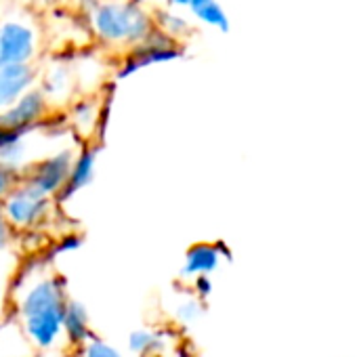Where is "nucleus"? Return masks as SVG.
Masks as SVG:
<instances>
[{
  "mask_svg": "<svg viewBox=\"0 0 357 357\" xmlns=\"http://www.w3.org/2000/svg\"><path fill=\"white\" fill-rule=\"evenodd\" d=\"M0 334H3V324H0Z\"/></svg>",
  "mask_w": 357,
  "mask_h": 357,
  "instance_id": "24",
  "label": "nucleus"
},
{
  "mask_svg": "<svg viewBox=\"0 0 357 357\" xmlns=\"http://www.w3.org/2000/svg\"><path fill=\"white\" fill-rule=\"evenodd\" d=\"M95 168H97V149L95 147L80 149L74 158L68 183H66V188L57 200H68V198L76 196L78 192H82L86 185H91L93 176H95Z\"/></svg>",
  "mask_w": 357,
  "mask_h": 357,
  "instance_id": "10",
  "label": "nucleus"
},
{
  "mask_svg": "<svg viewBox=\"0 0 357 357\" xmlns=\"http://www.w3.org/2000/svg\"><path fill=\"white\" fill-rule=\"evenodd\" d=\"M5 286H7V282H5L3 273H0V303H3V298H5Z\"/></svg>",
  "mask_w": 357,
  "mask_h": 357,
  "instance_id": "23",
  "label": "nucleus"
},
{
  "mask_svg": "<svg viewBox=\"0 0 357 357\" xmlns=\"http://www.w3.org/2000/svg\"><path fill=\"white\" fill-rule=\"evenodd\" d=\"M176 57H181V49L174 45V40H170L164 34H160L158 30H153V34L147 40L139 43L132 49V53L124 59V66L118 76L126 78L128 74H132L141 68H147L151 63H164V61H170Z\"/></svg>",
  "mask_w": 357,
  "mask_h": 357,
  "instance_id": "7",
  "label": "nucleus"
},
{
  "mask_svg": "<svg viewBox=\"0 0 357 357\" xmlns=\"http://www.w3.org/2000/svg\"><path fill=\"white\" fill-rule=\"evenodd\" d=\"M49 116V99L38 89L28 91L11 107L0 112V126L17 132H32Z\"/></svg>",
  "mask_w": 357,
  "mask_h": 357,
  "instance_id": "5",
  "label": "nucleus"
},
{
  "mask_svg": "<svg viewBox=\"0 0 357 357\" xmlns=\"http://www.w3.org/2000/svg\"><path fill=\"white\" fill-rule=\"evenodd\" d=\"M9 225L20 231H30L40 227L53 213V198L43 196L28 183H22L13 194L0 202Z\"/></svg>",
  "mask_w": 357,
  "mask_h": 357,
  "instance_id": "3",
  "label": "nucleus"
},
{
  "mask_svg": "<svg viewBox=\"0 0 357 357\" xmlns=\"http://www.w3.org/2000/svg\"><path fill=\"white\" fill-rule=\"evenodd\" d=\"M172 7H190V0H166Z\"/></svg>",
  "mask_w": 357,
  "mask_h": 357,
  "instance_id": "22",
  "label": "nucleus"
},
{
  "mask_svg": "<svg viewBox=\"0 0 357 357\" xmlns=\"http://www.w3.org/2000/svg\"><path fill=\"white\" fill-rule=\"evenodd\" d=\"M34 68L28 66H0V112L11 107L34 86Z\"/></svg>",
  "mask_w": 357,
  "mask_h": 357,
  "instance_id": "9",
  "label": "nucleus"
},
{
  "mask_svg": "<svg viewBox=\"0 0 357 357\" xmlns=\"http://www.w3.org/2000/svg\"><path fill=\"white\" fill-rule=\"evenodd\" d=\"M74 158V149H61L45 155L43 160L32 162L24 172V183H28L47 198H59L68 183Z\"/></svg>",
  "mask_w": 357,
  "mask_h": 357,
  "instance_id": "4",
  "label": "nucleus"
},
{
  "mask_svg": "<svg viewBox=\"0 0 357 357\" xmlns=\"http://www.w3.org/2000/svg\"><path fill=\"white\" fill-rule=\"evenodd\" d=\"M13 231H15V229L9 225V221H7L3 208H0V252L7 250V248L11 246V242H13Z\"/></svg>",
  "mask_w": 357,
  "mask_h": 357,
  "instance_id": "19",
  "label": "nucleus"
},
{
  "mask_svg": "<svg viewBox=\"0 0 357 357\" xmlns=\"http://www.w3.org/2000/svg\"><path fill=\"white\" fill-rule=\"evenodd\" d=\"M221 257H225L221 242H217V244H206V242L194 244L185 255V263H183L181 273L178 275H181V280H188V282H194L196 278H211V273L219 267Z\"/></svg>",
  "mask_w": 357,
  "mask_h": 357,
  "instance_id": "8",
  "label": "nucleus"
},
{
  "mask_svg": "<svg viewBox=\"0 0 357 357\" xmlns=\"http://www.w3.org/2000/svg\"><path fill=\"white\" fill-rule=\"evenodd\" d=\"M190 11L206 26H213L221 32L229 30V20L217 0H190Z\"/></svg>",
  "mask_w": 357,
  "mask_h": 357,
  "instance_id": "12",
  "label": "nucleus"
},
{
  "mask_svg": "<svg viewBox=\"0 0 357 357\" xmlns=\"http://www.w3.org/2000/svg\"><path fill=\"white\" fill-rule=\"evenodd\" d=\"M78 351H80V357H124L114 344H109V342H105V340H101L97 336H93Z\"/></svg>",
  "mask_w": 357,
  "mask_h": 357,
  "instance_id": "17",
  "label": "nucleus"
},
{
  "mask_svg": "<svg viewBox=\"0 0 357 357\" xmlns=\"http://www.w3.org/2000/svg\"><path fill=\"white\" fill-rule=\"evenodd\" d=\"M93 28L97 36L109 45H139L155 30L153 17L137 3H107L97 7Z\"/></svg>",
  "mask_w": 357,
  "mask_h": 357,
  "instance_id": "2",
  "label": "nucleus"
},
{
  "mask_svg": "<svg viewBox=\"0 0 357 357\" xmlns=\"http://www.w3.org/2000/svg\"><path fill=\"white\" fill-rule=\"evenodd\" d=\"M80 246V236H63L61 244L57 246V252H68V250H76Z\"/></svg>",
  "mask_w": 357,
  "mask_h": 357,
  "instance_id": "20",
  "label": "nucleus"
},
{
  "mask_svg": "<svg viewBox=\"0 0 357 357\" xmlns=\"http://www.w3.org/2000/svg\"><path fill=\"white\" fill-rule=\"evenodd\" d=\"M36 53V36L32 28L9 22L0 28V66H28Z\"/></svg>",
  "mask_w": 357,
  "mask_h": 357,
  "instance_id": "6",
  "label": "nucleus"
},
{
  "mask_svg": "<svg viewBox=\"0 0 357 357\" xmlns=\"http://www.w3.org/2000/svg\"><path fill=\"white\" fill-rule=\"evenodd\" d=\"M153 26L160 34H164L170 40H174L178 36H188L192 32V26L183 15H178L174 11H164V9H160L153 15Z\"/></svg>",
  "mask_w": 357,
  "mask_h": 357,
  "instance_id": "14",
  "label": "nucleus"
},
{
  "mask_svg": "<svg viewBox=\"0 0 357 357\" xmlns=\"http://www.w3.org/2000/svg\"><path fill=\"white\" fill-rule=\"evenodd\" d=\"M72 122L76 130H80L82 135H91L93 126L97 124V107L91 101H80L72 109Z\"/></svg>",
  "mask_w": 357,
  "mask_h": 357,
  "instance_id": "15",
  "label": "nucleus"
},
{
  "mask_svg": "<svg viewBox=\"0 0 357 357\" xmlns=\"http://www.w3.org/2000/svg\"><path fill=\"white\" fill-rule=\"evenodd\" d=\"M15 311L26 338L38 349H53L63 338V313L70 303L66 284L53 271L34 263L17 286Z\"/></svg>",
  "mask_w": 357,
  "mask_h": 357,
  "instance_id": "1",
  "label": "nucleus"
},
{
  "mask_svg": "<svg viewBox=\"0 0 357 357\" xmlns=\"http://www.w3.org/2000/svg\"><path fill=\"white\" fill-rule=\"evenodd\" d=\"M164 347V338L153 330H135L128 336V351L135 357H155Z\"/></svg>",
  "mask_w": 357,
  "mask_h": 357,
  "instance_id": "13",
  "label": "nucleus"
},
{
  "mask_svg": "<svg viewBox=\"0 0 357 357\" xmlns=\"http://www.w3.org/2000/svg\"><path fill=\"white\" fill-rule=\"evenodd\" d=\"M24 183V172L20 168H13L9 164L0 162V202L9 194H13Z\"/></svg>",
  "mask_w": 357,
  "mask_h": 357,
  "instance_id": "16",
  "label": "nucleus"
},
{
  "mask_svg": "<svg viewBox=\"0 0 357 357\" xmlns=\"http://www.w3.org/2000/svg\"><path fill=\"white\" fill-rule=\"evenodd\" d=\"M194 286H196V294H198V296H208L211 290H213L211 278H196V280H194Z\"/></svg>",
  "mask_w": 357,
  "mask_h": 357,
  "instance_id": "21",
  "label": "nucleus"
},
{
  "mask_svg": "<svg viewBox=\"0 0 357 357\" xmlns=\"http://www.w3.org/2000/svg\"><path fill=\"white\" fill-rule=\"evenodd\" d=\"M63 338L76 349L84 347L93 338L89 311L84 309V305H80L76 301H70L68 307H66V313H63Z\"/></svg>",
  "mask_w": 357,
  "mask_h": 357,
  "instance_id": "11",
  "label": "nucleus"
},
{
  "mask_svg": "<svg viewBox=\"0 0 357 357\" xmlns=\"http://www.w3.org/2000/svg\"><path fill=\"white\" fill-rule=\"evenodd\" d=\"M200 311L202 309H200L198 301H183L181 305H178V309H176V317L181 319L183 324H192V321H196Z\"/></svg>",
  "mask_w": 357,
  "mask_h": 357,
  "instance_id": "18",
  "label": "nucleus"
}]
</instances>
